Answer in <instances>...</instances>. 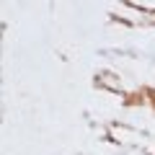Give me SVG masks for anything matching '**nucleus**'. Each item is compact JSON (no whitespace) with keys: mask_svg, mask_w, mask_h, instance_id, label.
I'll return each instance as SVG.
<instances>
[]
</instances>
